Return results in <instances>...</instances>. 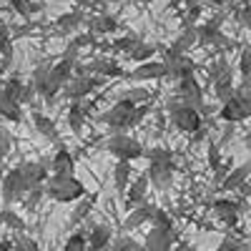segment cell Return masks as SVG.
<instances>
[{"label":"cell","instance_id":"6da1fadb","mask_svg":"<svg viewBox=\"0 0 251 251\" xmlns=\"http://www.w3.org/2000/svg\"><path fill=\"white\" fill-rule=\"evenodd\" d=\"M43 191L48 199H53L58 203H75L80 196H86V186H83L80 178H75V174H71V176L50 174L43 181Z\"/></svg>","mask_w":251,"mask_h":251},{"label":"cell","instance_id":"7a4b0ae2","mask_svg":"<svg viewBox=\"0 0 251 251\" xmlns=\"http://www.w3.org/2000/svg\"><path fill=\"white\" fill-rule=\"evenodd\" d=\"M106 151L111 156H116L118 161H136V158H143V153H146L143 143L133 136H126V133H113L106 141Z\"/></svg>","mask_w":251,"mask_h":251},{"label":"cell","instance_id":"3957f363","mask_svg":"<svg viewBox=\"0 0 251 251\" xmlns=\"http://www.w3.org/2000/svg\"><path fill=\"white\" fill-rule=\"evenodd\" d=\"M169 116H171V123L176 126L178 131H183V133H194V131H199L203 126V116L196 108L181 103L178 98H174L169 103Z\"/></svg>","mask_w":251,"mask_h":251},{"label":"cell","instance_id":"277c9868","mask_svg":"<svg viewBox=\"0 0 251 251\" xmlns=\"http://www.w3.org/2000/svg\"><path fill=\"white\" fill-rule=\"evenodd\" d=\"M133 108H136V103H131V100H116L106 113H100L98 123H103L106 128H111L116 133H123L126 128H131V113H133Z\"/></svg>","mask_w":251,"mask_h":251},{"label":"cell","instance_id":"5b68a950","mask_svg":"<svg viewBox=\"0 0 251 251\" xmlns=\"http://www.w3.org/2000/svg\"><path fill=\"white\" fill-rule=\"evenodd\" d=\"M30 86H33V91H35V96H40L43 100H53L58 93H60V88H63V83L50 73V66H38L35 68V73H33V80H30Z\"/></svg>","mask_w":251,"mask_h":251},{"label":"cell","instance_id":"8992f818","mask_svg":"<svg viewBox=\"0 0 251 251\" xmlns=\"http://www.w3.org/2000/svg\"><path fill=\"white\" fill-rule=\"evenodd\" d=\"M28 191V183L20 174V169H13L3 176V183H0V194H3V206H13L18 201H23Z\"/></svg>","mask_w":251,"mask_h":251},{"label":"cell","instance_id":"52a82bcc","mask_svg":"<svg viewBox=\"0 0 251 251\" xmlns=\"http://www.w3.org/2000/svg\"><path fill=\"white\" fill-rule=\"evenodd\" d=\"M98 88V78L96 75H71L66 83H63V93H66L68 100H83L86 96H91Z\"/></svg>","mask_w":251,"mask_h":251},{"label":"cell","instance_id":"ba28073f","mask_svg":"<svg viewBox=\"0 0 251 251\" xmlns=\"http://www.w3.org/2000/svg\"><path fill=\"white\" fill-rule=\"evenodd\" d=\"M149 181L158 188L166 191L174 183V158H163V161H149V171H146Z\"/></svg>","mask_w":251,"mask_h":251},{"label":"cell","instance_id":"9c48e42d","mask_svg":"<svg viewBox=\"0 0 251 251\" xmlns=\"http://www.w3.org/2000/svg\"><path fill=\"white\" fill-rule=\"evenodd\" d=\"M211 208H214V214H216V219L221 224L236 226L239 224V216L244 214V208H246V203L244 201H234V199H216Z\"/></svg>","mask_w":251,"mask_h":251},{"label":"cell","instance_id":"30bf717a","mask_svg":"<svg viewBox=\"0 0 251 251\" xmlns=\"http://www.w3.org/2000/svg\"><path fill=\"white\" fill-rule=\"evenodd\" d=\"M178 100L186 103V106H191V108H196V111H201V106H203V91H201L199 80L194 75H186V78L178 80Z\"/></svg>","mask_w":251,"mask_h":251},{"label":"cell","instance_id":"8fae6325","mask_svg":"<svg viewBox=\"0 0 251 251\" xmlns=\"http://www.w3.org/2000/svg\"><path fill=\"white\" fill-rule=\"evenodd\" d=\"M131 80H158V78H169L166 75V63L163 60H143L128 73Z\"/></svg>","mask_w":251,"mask_h":251},{"label":"cell","instance_id":"7c38bea8","mask_svg":"<svg viewBox=\"0 0 251 251\" xmlns=\"http://www.w3.org/2000/svg\"><path fill=\"white\" fill-rule=\"evenodd\" d=\"M176 231L171 228V231H163V228H153L151 226V231L146 234V244L143 249L146 251H171V246L176 244Z\"/></svg>","mask_w":251,"mask_h":251},{"label":"cell","instance_id":"4fadbf2b","mask_svg":"<svg viewBox=\"0 0 251 251\" xmlns=\"http://www.w3.org/2000/svg\"><path fill=\"white\" fill-rule=\"evenodd\" d=\"M20 174H23L28 188H30V186H40V183L50 176V158L33 161V163H23V166H20Z\"/></svg>","mask_w":251,"mask_h":251},{"label":"cell","instance_id":"5bb4252c","mask_svg":"<svg viewBox=\"0 0 251 251\" xmlns=\"http://www.w3.org/2000/svg\"><path fill=\"white\" fill-rule=\"evenodd\" d=\"M146 191H149V176L146 174H141L138 178H133V181H128V186H126V206L128 208H133V206H138V203H143L146 201Z\"/></svg>","mask_w":251,"mask_h":251},{"label":"cell","instance_id":"9a60e30c","mask_svg":"<svg viewBox=\"0 0 251 251\" xmlns=\"http://www.w3.org/2000/svg\"><path fill=\"white\" fill-rule=\"evenodd\" d=\"M111 239H113V234H111V226H106V224H91V228L86 231V251H91V249H103V246H111Z\"/></svg>","mask_w":251,"mask_h":251},{"label":"cell","instance_id":"2e32d148","mask_svg":"<svg viewBox=\"0 0 251 251\" xmlns=\"http://www.w3.org/2000/svg\"><path fill=\"white\" fill-rule=\"evenodd\" d=\"M151 214H153V206L151 203H138V206H133V208H128V216L123 219V231H133V228H138V226H143L146 221L151 219Z\"/></svg>","mask_w":251,"mask_h":251},{"label":"cell","instance_id":"e0dca14e","mask_svg":"<svg viewBox=\"0 0 251 251\" xmlns=\"http://www.w3.org/2000/svg\"><path fill=\"white\" fill-rule=\"evenodd\" d=\"M96 201H98V194H86V196H80L78 199V203H75V208H73V214H71V219H68V226L73 228V226H78V224H83L88 216H91V211H93V206H96Z\"/></svg>","mask_w":251,"mask_h":251},{"label":"cell","instance_id":"ac0fdd59","mask_svg":"<svg viewBox=\"0 0 251 251\" xmlns=\"http://www.w3.org/2000/svg\"><path fill=\"white\" fill-rule=\"evenodd\" d=\"M73 171H75V161H73L71 151H66L60 146V149L55 151V156L50 158V174H55V176H71Z\"/></svg>","mask_w":251,"mask_h":251},{"label":"cell","instance_id":"d6986e66","mask_svg":"<svg viewBox=\"0 0 251 251\" xmlns=\"http://www.w3.org/2000/svg\"><path fill=\"white\" fill-rule=\"evenodd\" d=\"M194 71H196V63L191 58H186V55H178L176 60L166 63V75H171L174 80H181L186 75H194Z\"/></svg>","mask_w":251,"mask_h":251},{"label":"cell","instance_id":"ffe728a7","mask_svg":"<svg viewBox=\"0 0 251 251\" xmlns=\"http://www.w3.org/2000/svg\"><path fill=\"white\" fill-rule=\"evenodd\" d=\"M249 171H251L249 163H241V166H236V169H228V174L224 176L219 188H221V191H236V188L249 178Z\"/></svg>","mask_w":251,"mask_h":251},{"label":"cell","instance_id":"44dd1931","mask_svg":"<svg viewBox=\"0 0 251 251\" xmlns=\"http://www.w3.org/2000/svg\"><path fill=\"white\" fill-rule=\"evenodd\" d=\"M33 126H35V131H38L40 136H46L48 141H53L58 149H60V133H58L55 123H53L48 116H43V113H33Z\"/></svg>","mask_w":251,"mask_h":251},{"label":"cell","instance_id":"7402d4cb","mask_svg":"<svg viewBox=\"0 0 251 251\" xmlns=\"http://www.w3.org/2000/svg\"><path fill=\"white\" fill-rule=\"evenodd\" d=\"M0 116H3L5 121H10V123H20V121H23V106H20L18 100L8 98L3 93V88H0Z\"/></svg>","mask_w":251,"mask_h":251},{"label":"cell","instance_id":"603a6c76","mask_svg":"<svg viewBox=\"0 0 251 251\" xmlns=\"http://www.w3.org/2000/svg\"><path fill=\"white\" fill-rule=\"evenodd\" d=\"M83 20H86V15H83L80 10H71V13H63L58 20H55V25H58V33H63V35H68V33H73Z\"/></svg>","mask_w":251,"mask_h":251},{"label":"cell","instance_id":"cb8c5ba5","mask_svg":"<svg viewBox=\"0 0 251 251\" xmlns=\"http://www.w3.org/2000/svg\"><path fill=\"white\" fill-rule=\"evenodd\" d=\"M118 30V20L113 15H96L91 18V33L93 35H108Z\"/></svg>","mask_w":251,"mask_h":251},{"label":"cell","instance_id":"d4e9b609","mask_svg":"<svg viewBox=\"0 0 251 251\" xmlns=\"http://www.w3.org/2000/svg\"><path fill=\"white\" fill-rule=\"evenodd\" d=\"M131 181V161H118L116 169H113V183H116V191L123 194L126 186Z\"/></svg>","mask_w":251,"mask_h":251},{"label":"cell","instance_id":"484cf974","mask_svg":"<svg viewBox=\"0 0 251 251\" xmlns=\"http://www.w3.org/2000/svg\"><path fill=\"white\" fill-rule=\"evenodd\" d=\"M0 224H5L10 231H15V234H23V231H25V221H23V216H18L10 206H5L3 211H0Z\"/></svg>","mask_w":251,"mask_h":251},{"label":"cell","instance_id":"4316f807","mask_svg":"<svg viewBox=\"0 0 251 251\" xmlns=\"http://www.w3.org/2000/svg\"><path fill=\"white\" fill-rule=\"evenodd\" d=\"M13 38H10V30L8 25H0V63H3V68L13 60Z\"/></svg>","mask_w":251,"mask_h":251},{"label":"cell","instance_id":"83f0119b","mask_svg":"<svg viewBox=\"0 0 251 251\" xmlns=\"http://www.w3.org/2000/svg\"><path fill=\"white\" fill-rule=\"evenodd\" d=\"M10 8L23 18V20H30L35 13L43 10V5L40 3H33V0H10Z\"/></svg>","mask_w":251,"mask_h":251},{"label":"cell","instance_id":"f1b7e54d","mask_svg":"<svg viewBox=\"0 0 251 251\" xmlns=\"http://www.w3.org/2000/svg\"><path fill=\"white\" fill-rule=\"evenodd\" d=\"M83 123H86V111H83V106L78 100L71 103V111H68V126L73 133H80L83 131Z\"/></svg>","mask_w":251,"mask_h":251},{"label":"cell","instance_id":"f546056e","mask_svg":"<svg viewBox=\"0 0 251 251\" xmlns=\"http://www.w3.org/2000/svg\"><path fill=\"white\" fill-rule=\"evenodd\" d=\"M153 53H156V48H153L151 43H143V40H138V43L128 50V58H131L133 63H143V60H151Z\"/></svg>","mask_w":251,"mask_h":251},{"label":"cell","instance_id":"4dcf8cb0","mask_svg":"<svg viewBox=\"0 0 251 251\" xmlns=\"http://www.w3.org/2000/svg\"><path fill=\"white\" fill-rule=\"evenodd\" d=\"M221 78H234L231 66H228L224 58H219L216 63H211V66H208V80L216 83V80H221Z\"/></svg>","mask_w":251,"mask_h":251},{"label":"cell","instance_id":"1f68e13d","mask_svg":"<svg viewBox=\"0 0 251 251\" xmlns=\"http://www.w3.org/2000/svg\"><path fill=\"white\" fill-rule=\"evenodd\" d=\"M234 78H221V80H216L214 83V93H216V98H219V103H226L228 98L234 96Z\"/></svg>","mask_w":251,"mask_h":251},{"label":"cell","instance_id":"d6a6232c","mask_svg":"<svg viewBox=\"0 0 251 251\" xmlns=\"http://www.w3.org/2000/svg\"><path fill=\"white\" fill-rule=\"evenodd\" d=\"M43 196H46L43 183H40V186H30L28 191H25V196H23V203H25L28 211H35V208L40 206V201H43Z\"/></svg>","mask_w":251,"mask_h":251},{"label":"cell","instance_id":"836d02e7","mask_svg":"<svg viewBox=\"0 0 251 251\" xmlns=\"http://www.w3.org/2000/svg\"><path fill=\"white\" fill-rule=\"evenodd\" d=\"M23 88H25V83L20 80L18 75H10V78L3 83V93H5L8 98L18 100V103H20V96H23Z\"/></svg>","mask_w":251,"mask_h":251},{"label":"cell","instance_id":"e575fe53","mask_svg":"<svg viewBox=\"0 0 251 251\" xmlns=\"http://www.w3.org/2000/svg\"><path fill=\"white\" fill-rule=\"evenodd\" d=\"M93 40H96V35H93V33H88V35H75L63 55H66V58H75V55H78V50H80V48H86L88 43H93Z\"/></svg>","mask_w":251,"mask_h":251},{"label":"cell","instance_id":"d590c367","mask_svg":"<svg viewBox=\"0 0 251 251\" xmlns=\"http://www.w3.org/2000/svg\"><path fill=\"white\" fill-rule=\"evenodd\" d=\"M149 98H151V93L146 88H126V91L118 93V100H131V103H136V106L138 103H146Z\"/></svg>","mask_w":251,"mask_h":251},{"label":"cell","instance_id":"8d00e7d4","mask_svg":"<svg viewBox=\"0 0 251 251\" xmlns=\"http://www.w3.org/2000/svg\"><path fill=\"white\" fill-rule=\"evenodd\" d=\"M151 224H153V228H163V231H171L174 228V221H171V216L163 211V208H156L153 206V214H151V219H149Z\"/></svg>","mask_w":251,"mask_h":251},{"label":"cell","instance_id":"74e56055","mask_svg":"<svg viewBox=\"0 0 251 251\" xmlns=\"http://www.w3.org/2000/svg\"><path fill=\"white\" fill-rule=\"evenodd\" d=\"M174 43H176V48H178L181 53H186L191 46H196V28H194V25H191V28H183V33L174 40Z\"/></svg>","mask_w":251,"mask_h":251},{"label":"cell","instance_id":"f35d334b","mask_svg":"<svg viewBox=\"0 0 251 251\" xmlns=\"http://www.w3.org/2000/svg\"><path fill=\"white\" fill-rule=\"evenodd\" d=\"M111 251H146V249H143L141 241H136V239H131V236H118V239L113 241Z\"/></svg>","mask_w":251,"mask_h":251},{"label":"cell","instance_id":"ab89813d","mask_svg":"<svg viewBox=\"0 0 251 251\" xmlns=\"http://www.w3.org/2000/svg\"><path fill=\"white\" fill-rule=\"evenodd\" d=\"M10 251H40V246H38L35 239H30V236H25V234H18V236L13 239V249H10Z\"/></svg>","mask_w":251,"mask_h":251},{"label":"cell","instance_id":"60d3db41","mask_svg":"<svg viewBox=\"0 0 251 251\" xmlns=\"http://www.w3.org/2000/svg\"><path fill=\"white\" fill-rule=\"evenodd\" d=\"M206 158H208V166H211V171L219 169L224 163V156H221V146L216 141H208V149H206Z\"/></svg>","mask_w":251,"mask_h":251},{"label":"cell","instance_id":"b9f144b4","mask_svg":"<svg viewBox=\"0 0 251 251\" xmlns=\"http://www.w3.org/2000/svg\"><path fill=\"white\" fill-rule=\"evenodd\" d=\"M216 251H249V244L236 236H224V241L219 244Z\"/></svg>","mask_w":251,"mask_h":251},{"label":"cell","instance_id":"7bdbcfd3","mask_svg":"<svg viewBox=\"0 0 251 251\" xmlns=\"http://www.w3.org/2000/svg\"><path fill=\"white\" fill-rule=\"evenodd\" d=\"M88 246H86V234H73V236H68V241L63 244V249L60 251H86Z\"/></svg>","mask_w":251,"mask_h":251},{"label":"cell","instance_id":"ee69618b","mask_svg":"<svg viewBox=\"0 0 251 251\" xmlns=\"http://www.w3.org/2000/svg\"><path fill=\"white\" fill-rule=\"evenodd\" d=\"M239 73H241V78H249V73H251V48H249V46L241 48V55H239Z\"/></svg>","mask_w":251,"mask_h":251},{"label":"cell","instance_id":"f6af8a7d","mask_svg":"<svg viewBox=\"0 0 251 251\" xmlns=\"http://www.w3.org/2000/svg\"><path fill=\"white\" fill-rule=\"evenodd\" d=\"M10 149H13V136L3 128V126H0V161L10 153Z\"/></svg>","mask_w":251,"mask_h":251},{"label":"cell","instance_id":"bcb514c9","mask_svg":"<svg viewBox=\"0 0 251 251\" xmlns=\"http://www.w3.org/2000/svg\"><path fill=\"white\" fill-rule=\"evenodd\" d=\"M149 111H151V103H138V106L133 108V113H131V128L138 126L146 116H149Z\"/></svg>","mask_w":251,"mask_h":251},{"label":"cell","instance_id":"7dc6e473","mask_svg":"<svg viewBox=\"0 0 251 251\" xmlns=\"http://www.w3.org/2000/svg\"><path fill=\"white\" fill-rule=\"evenodd\" d=\"M199 18H201V3H199V5H188V13H186V18H183V28L196 25Z\"/></svg>","mask_w":251,"mask_h":251},{"label":"cell","instance_id":"c3c4849f","mask_svg":"<svg viewBox=\"0 0 251 251\" xmlns=\"http://www.w3.org/2000/svg\"><path fill=\"white\" fill-rule=\"evenodd\" d=\"M138 40H141V38H138V35H133V33H131V35H123V38H118V40H116V48H118V50H123V53H128V50L138 43Z\"/></svg>","mask_w":251,"mask_h":251},{"label":"cell","instance_id":"681fc988","mask_svg":"<svg viewBox=\"0 0 251 251\" xmlns=\"http://www.w3.org/2000/svg\"><path fill=\"white\" fill-rule=\"evenodd\" d=\"M236 20H239L241 28H249V25H251V8H249V5H241V8L236 10Z\"/></svg>","mask_w":251,"mask_h":251},{"label":"cell","instance_id":"f907efd6","mask_svg":"<svg viewBox=\"0 0 251 251\" xmlns=\"http://www.w3.org/2000/svg\"><path fill=\"white\" fill-rule=\"evenodd\" d=\"M234 131H236V123H226V126H224V133H221V138H219L216 143H219V146L228 143V138L234 136Z\"/></svg>","mask_w":251,"mask_h":251},{"label":"cell","instance_id":"816d5d0a","mask_svg":"<svg viewBox=\"0 0 251 251\" xmlns=\"http://www.w3.org/2000/svg\"><path fill=\"white\" fill-rule=\"evenodd\" d=\"M228 169H231V163H221L219 169H214V183H216V186L224 181V176L228 174Z\"/></svg>","mask_w":251,"mask_h":251},{"label":"cell","instance_id":"f5cc1de1","mask_svg":"<svg viewBox=\"0 0 251 251\" xmlns=\"http://www.w3.org/2000/svg\"><path fill=\"white\" fill-rule=\"evenodd\" d=\"M33 98H35V91H33V86H30V83H25L23 96H20V106H23V103H30Z\"/></svg>","mask_w":251,"mask_h":251},{"label":"cell","instance_id":"db71d44e","mask_svg":"<svg viewBox=\"0 0 251 251\" xmlns=\"http://www.w3.org/2000/svg\"><path fill=\"white\" fill-rule=\"evenodd\" d=\"M13 249V241L10 239H0V251H10Z\"/></svg>","mask_w":251,"mask_h":251},{"label":"cell","instance_id":"11a10c76","mask_svg":"<svg viewBox=\"0 0 251 251\" xmlns=\"http://www.w3.org/2000/svg\"><path fill=\"white\" fill-rule=\"evenodd\" d=\"M211 5H224V3H228V0H208Z\"/></svg>","mask_w":251,"mask_h":251},{"label":"cell","instance_id":"9f6ffc18","mask_svg":"<svg viewBox=\"0 0 251 251\" xmlns=\"http://www.w3.org/2000/svg\"><path fill=\"white\" fill-rule=\"evenodd\" d=\"M96 3H103V5H108V3H121V0H96Z\"/></svg>","mask_w":251,"mask_h":251},{"label":"cell","instance_id":"6f0895ef","mask_svg":"<svg viewBox=\"0 0 251 251\" xmlns=\"http://www.w3.org/2000/svg\"><path fill=\"white\" fill-rule=\"evenodd\" d=\"M201 0H186V5H199Z\"/></svg>","mask_w":251,"mask_h":251},{"label":"cell","instance_id":"680465c9","mask_svg":"<svg viewBox=\"0 0 251 251\" xmlns=\"http://www.w3.org/2000/svg\"><path fill=\"white\" fill-rule=\"evenodd\" d=\"M91 251H111V246H103V249H91Z\"/></svg>","mask_w":251,"mask_h":251},{"label":"cell","instance_id":"91938a15","mask_svg":"<svg viewBox=\"0 0 251 251\" xmlns=\"http://www.w3.org/2000/svg\"><path fill=\"white\" fill-rule=\"evenodd\" d=\"M0 73H3V63H0Z\"/></svg>","mask_w":251,"mask_h":251}]
</instances>
